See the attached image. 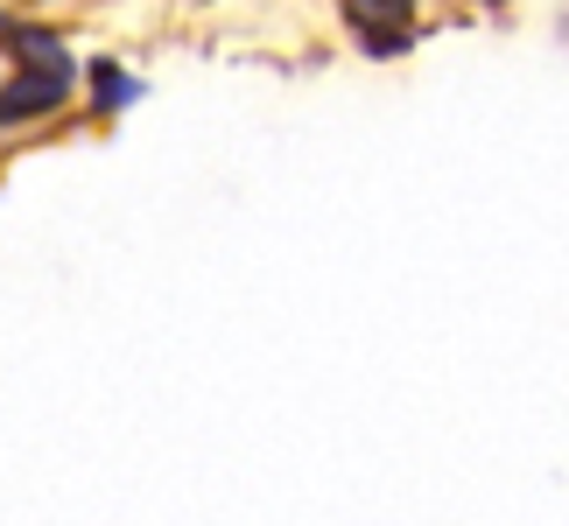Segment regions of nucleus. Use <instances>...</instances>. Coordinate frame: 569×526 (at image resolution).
Here are the masks:
<instances>
[{"label": "nucleus", "mask_w": 569, "mask_h": 526, "mask_svg": "<svg viewBox=\"0 0 569 526\" xmlns=\"http://www.w3.org/2000/svg\"><path fill=\"white\" fill-rule=\"evenodd\" d=\"M71 63H29L8 92H0V127H21V120H42V113H57L63 99H71Z\"/></svg>", "instance_id": "f257e3e1"}, {"label": "nucleus", "mask_w": 569, "mask_h": 526, "mask_svg": "<svg viewBox=\"0 0 569 526\" xmlns=\"http://www.w3.org/2000/svg\"><path fill=\"white\" fill-rule=\"evenodd\" d=\"M134 99H141V78L127 71V63L99 57V63H92V105H99V113H127Z\"/></svg>", "instance_id": "f03ea898"}, {"label": "nucleus", "mask_w": 569, "mask_h": 526, "mask_svg": "<svg viewBox=\"0 0 569 526\" xmlns=\"http://www.w3.org/2000/svg\"><path fill=\"white\" fill-rule=\"evenodd\" d=\"M8 42H14V50L29 57V63H71V57H63V42H57V36H42V29H8Z\"/></svg>", "instance_id": "7ed1b4c3"}]
</instances>
